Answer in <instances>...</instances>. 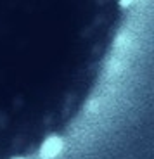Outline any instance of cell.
I'll return each mask as SVG.
<instances>
[{"instance_id": "obj_1", "label": "cell", "mask_w": 154, "mask_h": 159, "mask_svg": "<svg viewBox=\"0 0 154 159\" xmlns=\"http://www.w3.org/2000/svg\"><path fill=\"white\" fill-rule=\"evenodd\" d=\"M61 149H63V140H61L59 137L52 135V137H49L44 142V145H42L40 157L42 159H54L55 156L61 152Z\"/></svg>"}, {"instance_id": "obj_2", "label": "cell", "mask_w": 154, "mask_h": 159, "mask_svg": "<svg viewBox=\"0 0 154 159\" xmlns=\"http://www.w3.org/2000/svg\"><path fill=\"white\" fill-rule=\"evenodd\" d=\"M123 69V64L118 61H111L109 66H107V75H119Z\"/></svg>"}, {"instance_id": "obj_3", "label": "cell", "mask_w": 154, "mask_h": 159, "mask_svg": "<svg viewBox=\"0 0 154 159\" xmlns=\"http://www.w3.org/2000/svg\"><path fill=\"white\" fill-rule=\"evenodd\" d=\"M128 43H130V38H128V35H119V36H116V40H114V45H116L118 48H127Z\"/></svg>"}, {"instance_id": "obj_4", "label": "cell", "mask_w": 154, "mask_h": 159, "mask_svg": "<svg viewBox=\"0 0 154 159\" xmlns=\"http://www.w3.org/2000/svg\"><path fill=\"white\" fill-rule=\"evenodd\" d=\"M87 109H88V111H90V112H95V111H97V109H99V100H90V102H88V106H87Z\"/></svg>"}, {"instance_id": "obj_5", "label": "cell", "mask_w": 154, "mask_h": 159, "mask_svg": "<svg viewBox=\"0 0 154 159\" xmlns=\"http://www.w3.org/2000/svg\"><path fill=\"white\" fill-rule=\"evenodd\" d=\"M16 159H23V157H16Z\"/></svg>"}]
</instances>
